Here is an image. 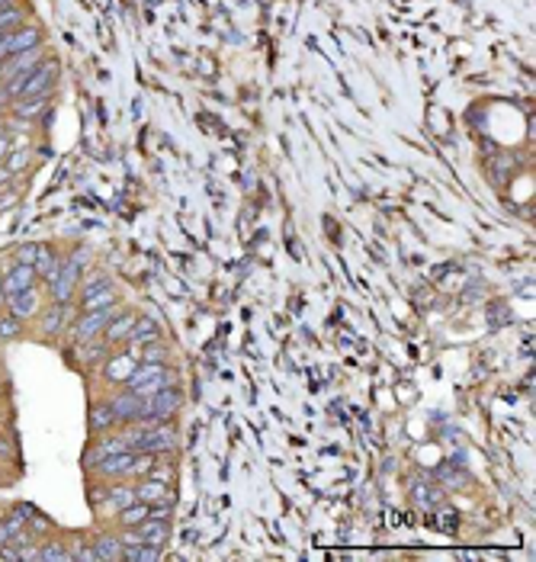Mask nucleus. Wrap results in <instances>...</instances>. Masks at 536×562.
I'll use <instances>...</instances> for the list:
<instances>
[{
	"label": "nucleus",
	"mask_w": 536,
	"mask_h": 562,
	"mask_svg": "<svg viewBox=\"0 0 536 562\" xmlns=\"http://www.w3.org/2000/svg\"><path fill=\"white\" fill-rule=\"evenodd\" d=\"M123 450H129V446H125V437H110V440H100V444H97V456L100 459L113 456V453H123Z\"/></svg>",
	"instance_id": "obj_24"
},
{
	"label": "nucleus",
	"mask_w": 536,
	"mask_h": 562,
	"mask_svg": "<svg viewBox=\"0 0 536 562\" xmlns=\"http://www.w3.org/2000/svg\"><path fill=\"white\" fill-rule=\"evenodd\" d=\"M437 479H440V482H450V485H459V482H463V476H456V472H453L450 466H443V469L437 472Z\"/></svg>",
	"instance_id": "obj_31"
},
{
	"label": "nucleus",
	"mask_w": 536,
	"mask_h": 562,
	"mask_svg": "<svg viewBox=\"0 0 536 562\" xmlns=\"http://www.w3.org/2000/svg\"><path fill=\"white\" fill-rule=\"evenodd\" d=\"M29 286H36V267L29 264H14L7 270V277H4V292H20V290H29Z\"/></svg>",
	"instance_id": "obj_11"
},
{
	"label": "nucleus",
	"mask_w": 536,
	"mask_h": 562,
	"mask_svg": "<svg viewBox=\"0 0 536 562\" xmlns=\"http://www.w3.org/2000/svg\"><path fill=\"white\" fill-rule=\"evenodd\" d=\"M81 264H84V260H81L78 254L61 260V273L55 277V283H52V299H55V302L65 305L68 299L74 296V290H78V280H81Z\"/></svg>",
	"instance_id": "obj_2"
},
{
	"label": "nucleus",
	"mask_w": 536,
	"mask_h": 562,
	"mask_svg": "<svg viewBox=\"0 0 536 562\" xmlns=\"http://www.w3.org/2000/svg\"><path fill=\"white\" fill-rule=\"evenodd\" d=\"M10 453H14V446H10V444H7V440L0 437V456H10Z\"/></svg>",
	"instance_id": "obj_35"
},
{
	"label": "nucleus",
	"mask_w": 536,
	"mask_h": 562,
	"mask_svg": "<svg viewBox=\"0 0 536 562\" xmlns=\"http://www.w3.org/2000/svg\"><path fill=\"white\" fill-rule=\"evenodd\" d=\"M110 318H113V305H106V309L84 312V315H81V322H78V328H74L78 341H97V337L106 331Z\"/></svg>",
	"instance_id": "obj_4"
},
{
	"label": "nucleus",
	"mask_w": 536,
	"mask_h": 562,
	"mask_svg": "<svg viewBox=\"0 0 536 562\" xmlns=\"http://www.w3.org/2000/svg\"><path fill=\"white\" fill-rule=\"evenodd\" d=\"M110 405H113V414H116V421H125V424H129V421H138V418L145 414V399H142V395H135L132 389L119 392L116 399L110 402Z\"/></svg>",
	"instance_id": "obj_5"
},
{
	"label": "nucleus",
	"mask_w": 536,
	"mask_h": 562,
	"mask_svg": "<svg viewBox=\"0 0 536 562\" xmlns=\"http://www.w3.org/2000/svg\"><path fill=\"white\" fill-rule=\"evenodd\" d=\"M10 58V48H7V39H4V36H0V65H4V61Z\"/></svg>",
	"instance_id": "obj_33"
},
{
	"label": "nucleus",
	"mask_w": 536,
	"mask_h": 562,
	"mask_svg": "<svg viewBox=\"0 0 536 562\" xmlns=\"http://www.w3.org/2000/svg\"><path fill=\"white\" fill-rule=\"evenodd\" d=\"M55 74H58V65H55V61H42V65L29 74L23 97H39V93H48V91H52Z\"/></svg>",
	"instance_id": "obj_6"
},
{
	"label": "nucleus",
	"mask_w": 536,
	"mask_h": 562,
	"mask_svg": "<svg viewBox=\"0 0 536 562\" xmlns=\"http://www.w3.org/2000/svg\"><path fill=\"white\" fill-rule=\"evenodd\" d=\"M10 4H14V0H0V10H4V7H10Z\"/></svg>",
	"instance_id": "obj_39"
},
{
	"label": "nucleus",
	"mask_w": 536,
	"mask_h": 562,
	"mask_svg": "<svg viewBox=\"0 0 536 562\" xmlns=\"http://www.w3.org/2000/svg\"><path fill=\"white\" fill-rule=\"evenodd\" d=\"M39 247L42 245H23L20 251H16V264H29V267H33L36 257H39Z\"/></svg>",
	"instance_id": "obj_29"
},
{
	"label": "nucleus",
	"mask_w": 536,
	"mask_h": 562,
	"mask_svg": "<svg viewBox=\"0 0 536 562\" xmlns=\"http://www.w3.org/2000/svg\"><path fill=\"white\" fill-rule=\"evenodd\" d=\"M29 164V155H26V148L23 151H14V155H7V168H10V174H16V170H23Z\"/></svg>",
	"instance_id": "obj_30"
},
{
	"label": "nucleus",
	"mask_w": 536,
	"mask_h": 562,
	"mask_svg": "<svg viewBox=\"0 0 536 562\" xmlns=\"http://www.w3.org/2000/svg\"><path fill=\"white\" fill-rule=\"evenodd\" d=\"M20 331H23V318H16L14 312H10V315H0V337L14 341V337H20Z\"/></svg>",
	"instance_id": "obj_23"
},
{
	"label": "nucleus",
	"mask_w": 536,
	"mask_h": 562,
	"mask_svg": "<svg viewBox=\"0 0 536 562\" xmlns=\"http://www.w3.org/2000/svg\"><path fill=\"white\" fill-rule=\"evenodd\" d=\"M93 553H97V559H125V543L106 533V536H100V540H97Z\"/></svg>",
	"instance_id": "obj_16"
},
{
	"label": "nucleus",
	"mask_w": 536,
	"mask_h": 562,
	"mask_svg": "<svg viewBox=\"0 0 536 562\" xmlns=\"http://www.w3.org/2000/svg\"><path fill=\"white\" fill-rule=\"evenodd\" d=\"M135 469V450H123V453H113V456H103L100 463V472L110 479H119V476H132Z\"/></svg>",
	"instance_id": "obj_10"
},
{
	"label": "nucleus",
	"mask_w": 536,
	"mask_h": 562,
	"mask_svg": "<svg viewBox=\"0 0 536 562\" xmlns=\"http://www.w3.org/2000/svg\"><path fill=\"white\" fill-rule=\"evenodd\" d=\"M7 155H10V142H7V136L0 132V164L7 161Z\"/></svg>",
	"instance_id": "obj_32"
},
{
	"label": "nucleus",
	"mask_w": 536,
	"mask_h": 562,
	"mask_svg": "<svg viewBox=\"0 0 536 562\" xmlns=\"http://www.w3.org/2000/svg\"><path fill=\"white\" fill-rule=\"evenodd\" d=\"M148 514H151V504H145V501H132V504H125V508H119V521H123L125 527H138Z\"/></svg>",
	"instance_id": "obj_18"
},
{
	"label": "nucleus",
	"mask_w": 536,
	"mask_h": 562,
	"mask_svg": "<svg viewBox=\"0 0 536 562\" xmlns=\"http://www.w3.org/2000/svg\"><path fill=\"white\" fill-rule=\"evenodd\" d=\"M132 325H135V315H119V318H110V325H106V341H113V344L125 341V337L132 334Z\"/></svg>",
	"instance_id": "obj_17"
},
{
	"label": "nucleus",
	"mask_w": 536,
	"mask_h": 562,
	"mask_svg": "<svg viewBox=\"0 0 536 562\" xmlns=\"http://www.w3.org/2000/svg\"><path fill=\"white\" fill-rule=\"evenodd\" d=\"M46 106H48V93H39V97H20L14 103V116H20V119H36V116H42L46 113Z\"/></svg>",
	"instance_id": "obj_15"
},
{
	"label": "nucleus",
	"mask_w": 536,
	"mask_h": 562,
	"mask_svg": "<svg viewBox=\"0 0 536 562\" xmlns=\"http://www.w3.org/2000/svg\"><path fill=\"white\" fill-rule=\"evenodd\" d=\"M7 302V292H4V280H0V305Z\"/></svg>",
	"instance_id": "obj_38"
},
{
	"label": "nucleus",
	"mask_w": 536,
	"mask_h": 562,
	"mask_svg": "<svg viewBox=\"0 0 536 562\" xmlns=\"http://www.w3.org/2000/svg\"><path fill=\"white\" fill-rule=\"evenodd\" d=\"M135 498L145 504H161V501H174V495H170V485L161 482V479L148 476L142 479V482L135 485Z\"/></svg>",
	"instance_id": "obj_7"
},
{
	"label": "nucleus",
	"mask_w": 536,
	"mask_h": 562,
	"mask_svg": "<svg viewBox=\"0 0 536 562\" xmlns=\"http://www.w3.org/2000/svg\"><path fill=\"white\" fill-rule=\"evenodd\" d=\"M61 260L65 257H58V254L52 251L48 245H42L39 247V257H36V277H42V280H48V283H55V277L61 273Z\"/></svg>",
	"instance_id": "obj_13"
},
{
	"label": "nucleus",
	"mask_w": 536,
	"mask_h": 562,
	"mask_svg": "<svg viewBox=\"0 0 536 562\" xmlns=\"http://www.w3.org/2000/svg\"><path fill=\"white\" fill-rule=\"evenodd\" d=\"M132 501H138V498H135V489H113L110 491V504H113V508H125V504H132Z\"/></svg>",
	"instance_id": "obj_26"
},
{
	"label": "nucleus",
	"mask_w": 536,
	"mask_h": 562,
	"mask_svg": "<svg viewBox=\"0 0 536 562\" xmlns=\"http://www.w3.org/2000/svg\"><path fill=\"white\" fill-rule=\"evenodd\" d=\"M168 533H170L168 521H161V517H151V514L135 527V536H138V540H142V543H158V546H161V543L168 540Z\"/></svg>",
	"instance_id": "obj_12"
},
{
	"label": "nucleus",
	"mask_w": 536,
	"mask_h": 562,
	"mask_svg": "<svg viewBox=\"0 0 536 562\" xmlns=\"http://www.w3.org/2000/svg\"><path fill=\"white\" fill-rule=\"evenodd\" d=\"M39 559H46V562H65V559H71V553H68V549H61L58 543H48V546H42L39 549Z\"/></svg>",
	"instance_id": "obj_27"
},
{
	"label": "nucleus",
	"mask_w": 536,
	"mask_h": 562,
	"mask_svg": "<svg viewBox=\"0 0 536 562\" xmlns=\"http://www.w3.org/2000/svg\"><path fill=\"white\" fill-rule=\"evenodd\" d=\"M7 543H10V533L4 530V523H0V546H7Z\"/></svg>",
	"instance_id": "obj_36"
},
{
	"label": "nucleus",
	"mask_w": 536,
	"mask_h": 562,
	"mask_svg": "<svg viewBox=\"0 0 536 562\" xmlns=\"http://www.w3.org/2000/svg\"><path fill=\"white\" fill-rule=\"evenodd\" d=\"M20 23H23V10L20 7H4L0 10V36H7V33H14V29H20Z\"/></svg>",
	"instance_id": "obj_20"
},
{
	"label": "nucleus",
	"mask_w": 536,
	"mask_h": 562,
	"mask_svg": "<svg viewBox=\"0 0 536 562\" xmlns=\"http://www.w3.org/2000/svg\"><path fill=\"white\" fill-rule=\"evenodd\" d=\"M0 116H4V106H0Z\"/></svg>",
	"instance_id": "obj_41"
},
{
	"label": "nucleus",
	"mask_w": 536,
	"mask_h": 562,
	"mask_svg": "<svg viewBox=\"0 0 536 562\" xmlns=\"http://www.w3.org/2000/svg\"><path fill=\"white\" fill-rule=\"evenodd\" d=\"M116 424V414H113V405H97L91 412V431H103V427Z\"/></svg>",
	"instance_id": "obj_21"
},
{
	"label": "nucleus",
	"mask_w": 536,
	"mask_h": 562,
	"mask_svg": "<svg viewBox=\"0 0 536 562\" xmlns=\"http://www.w3.org/2000/svg\"><path fill=\"white\" fill-rule=\"evenodd\" d=\"M138 363L132 360V357H119L116 363H113L110 369H106V376H110V379H116V382H125L132 376V369H135Z\"/></svg>",
	"instance_id": "obj_22"
},
{
	"label": "nucleus",
	"mask_w": 536,
	"mask_h": 562,
	"mask_svg": "<svg viewBox=\"0 0 536 562\" xmlns=\"http://www.w3.org/2000/svg\"><path fill=\"white\" fill-rule=\"evenodd\" d=\"M42 46H36V48H26V52H16V55H10L4 65H0V84H7V81H14L16 74H29V71H36L39 68V61H42Z\"/></svg>",
	"instance_id": "obj_3"
},
{
	"label": "nucleus",
	"mask_w": 536,
	"mask_h": 562,
	"mask_svg": "<svg viewBox=\"0 0 536 562\" xmlns=\"http://www.w3.org/2000/svg\"><path fill=\"white\" fill-rule=\"evenodd\" d=\"M7 305H10V312H14L16 318H33L36 309H39V292H36V286L20 290V292H10Z\"/></svg>",
	"instance_id": "obj_9"
},
{
	"label": "nucleus",
	"mask_w": 536,
	"mask_h": 562,
	"mask_svg": "<svg viewBox=\"0 0 536 562\" xmlns=\"http://www.w3.org/2000/svg\"><path fill=\"white\" fill-rule=\"evenodd\" d=\"M0 132H4V119H0Z\"/></svg>",
	"instance_id": "obj_40"
},
{
	"label": "nucleus",
	"mask_w": 536,
	"mask_h": 562,
	"mask_svg": "<svg viewBox=\"0 0 536 562\" xmlns=\"http://www.w3.org/2000/svg\"><path fill=\"white\" fill-rule=\"evenodd\" d=\"M158 337H161V328H158L155 318L135 315V325H132L129 341H132V344H151V341H158Z\"/></svg>",
	"instance_id": "obj_14"
},
{
	"label": "nucleus",
	"mask_w": 536,
	"mask_h": 562,
	"mask_svg": "<svg viewBox=\"0 0 536 562\" xmlns=\"http://www.w3.org/2000/svg\"><path fill=\"white\" fill-rule=\"evenodd\" d=\"M4 39H7L10 55H16V52H26V48L42 46V29L39 26H20V29H14V33H7Z\"/></svg>",
	"instance_id": "obj_8"
},
{
	"label": "nucleus",
	"mask_w": 536,
	"mask_h": 562,
	"mask_svg": "<svg viewBox=\"0 0 536 562\" xmlns=\"http://www.w3.org/2000/svg\"><path fill=\"white\" fill-rule=\"evenodd\" d=\"M10 177H14V174H10V168H7V164H4V168H0V187H7V183H10Z\"/></svg>",
	"instance_id": "obj_34"
},
{
	"label": "nucleus",
	"mask_w": 536,
	"mask_h": 562,
	"mask_svg": "<svg viewBox=\"0 0 536 562\" xmlns=\"http://www.w3.org/2000/svg\"><path fill=\"white\" fill-rule=\"evenodd\" d=\"M142 363H164L168 360V347H161V344H142Z\"/></svg>",
	"instance_id": "obj_25"
},
{
	"label": "nucleus",
	"mask_w": 536,
	"mask_h": 562,
	"mask_svg": "<svg viewBox=\"0 0 536 562\" xmlns=\"http://www.w3.org/2000/svg\"><path fill=\"white\" fill-rule=\"evenodd\" d=\"M7 100H10V93H7V91H0V106H7Z\"/></svg>",
	"instance_id": "obj_37"
},
{
	"label": "nucleus",
	"mask_w": 536,
	"mask_h": 562,
	"mask_svg": "<svg viewBox=\"0 0 536 562\" xmlns=\"http://www.w3.org/2000/svg\"><path fill=\"white\" fill-rule=\"evenodd\" d=\"M125 559L155 562V559H161V546H158V543H135V546H125Z\"/></svg>",
	"instance_id": "obj_19"
},
{
	"label": "nucleus",
	"mask_w": 536,
	"mask_h": 562,
	"mask_svg": "<svg viewBox=\"0 0 536 562\" xmlns=\"http://www.w3.org/2000/svg\"><path fill=\"white\" fill-rule=\"evenodd\" d=\"M180 405H183V395L177 392V389L164 386L161 392H155L151 399H145V414L138 418V424L155 427V424H161V421H170L177 412H180Z\"/></svg>",
	"instance_id": "obj_1"
},
{
	"label": "nucleus",
	"mask_w": 536,
	"mask_h": 562,
	"mask_svg": "<svg viewBox=\"0 0 536 562\" xmlns=\"http://www.w3.org/2000/svg\"><path fill=\"white\" fill-rule=\"evenodd\" d=\"M42 328H46V334H55V331L61 328V302L55 305V309L48 312L46 318H42Z\"/></svg>",
	"instance_id": "obj_28"
}]
</instances>
